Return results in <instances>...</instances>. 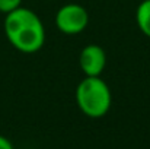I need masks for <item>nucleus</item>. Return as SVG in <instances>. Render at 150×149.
<instances>
[{"instance_id":"f257e3e1","label":"nucleus","mask_w":150,"mask_h":149,"mask_svg":"<svg viewBox=\"0 0 150 149\" xmlns=\"http://www.w3.org/2000/svg\"><path fill=\"white\" fill-rule=\"evenodd\" d=\"M3 29L7 41L15 50L34 54L45 44V26L41 18L28 7H18L4 15Z\"/></svg>"},{"instance_id":"0eeeda50","label":"nucleus","mask_w":150,"mask_h":149,"mask_svg":"<svg viewBox=\"0 0 150 149\" xmlns=\"http://www.w3.org/2000/svg\"><path fill=\"white\" fill-rule=\"evenodd\" d=\"M0 149H15L12 142L6 138V136H1L0 135Z\"/></svg>"},{"instance_id":"20e7f679","label":"nucleus","mask_w":150,"mask_h":149,"mask_svg":"<svg viewBox=\"0 0 150 149\" xmlns=\"http://www.w3.org/2000/svg\"><path fill=\"white\" fill-rule=\"evenodd\" d=\"M106 66V53L98 44H88L79 53V67L85 76H100Z\"/></svg>"},{"instance_id":"f03ea898","label":"nucleus","mask_w":150,"mask_h":149,"mask_svg":"<svg viewBox=\"0 0 150 149\" xmlns=\"http://www.w3.org/2000/svg\"><path fill=\"white\" fill-rule=\"evenodd\" d=\"M76 104L89 118H100L112 105V92L100 76H85L76 88Z\"/></svg>"},{"instance_id":"423d86ee","label":"nucleus","mask_w":150,"mask_h":149,"mask_svg":"<svg viewBox=\"0 0 150 149\" xmlns=\"http://www.w3.org/2000/svg\"><path fill=\"white\" fill-rule=\"evenodd\" d=\"M23 0H0V13L7 15L22 6Z\"/></svg>"},{"instance_id":"7ed1b4c3","label":"nucleus","mask_w":150,"mask_h":149,"mask_svg":"<svg viewBox=\"0 0 150 149\" xmlns=\"http://www.w3.org/2000/svg\"><path fill=\"white\" fill-rule=\"evenodd\" d=\"M89 25V12L79 3L63 4L55 13V26L66 35H77Z\"/></svg>"},{"instance_id":"39448f33","label":"nucleus","mask_w":150,"mask_h":149,"mask_svg":"<svg viewBox=\"0 0 150 149\" xmlns=\"http://www.w3.org/2000/svg\"><path fill=\"white\" fill-rule=\"evenodd\" d=\"M136 22L144 37L150 38V0H143L136 9Z\"/></svg>"}]
</instances>
